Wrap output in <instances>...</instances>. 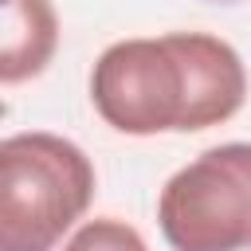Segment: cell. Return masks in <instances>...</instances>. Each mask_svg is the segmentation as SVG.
Returning a JSON list of instances; mask_svg holds the SVG:
<instances>
[{
  "label": "cell",
  "mask_w": 251,
  "mask_h": 251,
  "mask_svg": "<svg viewBox=\"0 0 251 251\" xmlns=\"http://www.w3.org/2000/svg\"><path fill=\"white\" fill-rule=\"evenodd\" d=\"M90 102L129 137L200 133L243 110L247 71L239 51L208 31L118 39L94 59Z\"/></svg>",
  "instance_id": "6da1fadb"
},
{
  "label": "cell",
  "mask_w": 251,
  "mask_h": 251,
  "mask_svg": "<svg viewBox=\"0 0 251 251\" xmlns=\"http://www.w3.org/2000/svg\"><path fill=\"white\" fill-rule=\"evenodd\" d=\"M90 157L59 133L0 141V251H55L94 200Z\"/></svg>",
  "instance_id": "7a4b0ae2"
},
{
  "label": "cell",
  "mask_w": 251,
  "mask_h": 251,
  "mask_svg": "<svg viewBox=\"0 0 251 251\" xmlns=\"http://www.w3.org/2000/svg\"><path fill=\"white\" fill-rule=\"evenodd\" d=\"M63 251H149V243L141 239V231L118 216H98L86 220L67 243Z\"/></svg>",
  "instance_id": "5b68a950"
},
{
  "label": "cell",
  "mask_w": 251,
  "mask_h": 251,
  "mask_svg": "<svg viewBox=\"0 0 251 251\" xmlns=\"http://www.w3.org/2000/svg\"><path fill=\"white\" fill-rule=\"evenodd\" d=\"M55 47H59V16L51 0H4V47H0L4 86L43 75Z\"/></svg>",
  "instance_id": "277c9868"
},
{
  "label": "cell",
  "mask_w": 251,
  "mask_h": 251,
  "mask_svg": "<svg viewBox=\"0 0 251 251\" xmlns=\"http://www.w3.org/2000/svg\"><path fill=\"white\" fill-rule=\"evenodd\" d=\"M157 224L173 251H251V141L212 145L176 169Z\"/></svg>",
  "instance_id": "3957f363"
}]
</instances>
